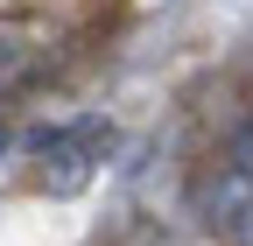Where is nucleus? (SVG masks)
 <instances>
[{"instance_id":"obj_1","label":"nucleus","mask_w":253,"mask_h":246,"mask_svg":"<svg viewBox=\"0 0 253 246\" xmlns=\"http://www.w3.org/2000/svg\"><path fill=\"white\" fill-rule=\"evenodd\" d=\"M113 155V127L106 120H71V127H56L36 141V190L42 197H78L99 162Z\"/></svg>"},{"instance_id":"obj_2","label":"nucleus","mask_w":253,"mask_h":246,"mask_svg":"<svg viewBox=\"0 0 253 246\" xmlns=\"http://www.w3.org/2000/svg\"><path fill=\"white\" fill-rule=\"evenodd\" d=\"M56 64V21L42 14H0V99L28 91Z\"/></svg>"},{"instance_id":"obj_3","label":"nucleus","mask_w":253,"mask_h":246,"mask_svg":"<svg viewBox=\"0 0 253 246\" xmlns=\"http://www.w3.org/2000/svg\"><path fill=\"white\" fill-rule=\"evenodd\" d=\"M246 204H253V169H239V162H218V169L197 183V218H204L211 232H225Z\"/></svg>"},{"instance_id":"obj_4","label":"nucleus","mask_w":253,"mask_h":246,"mask_svg":"<svg viewBox=\"0 0 253 246\" xmlns=\"http://www.w3.org/2000/svg\"><path fill=\"white\" fill-rule=\"evenodd\" d=\"M225 239H232V246H253V204H246V211H239V218L225 225Z\"/></svg>"},{"instance_id":"obj_5","label":"nucleus","mask_w":253,"mask_h":246,"mask_svg":"<svg viewBox=\"0 0 253 246\" xmlns=\"http://www.w3.org/2000/svg\"><path fill=\"white\" fill-rule=\"evenodd\" d=\"M0 141H7V134H0Z\"/></svg>"}]
</instances>
